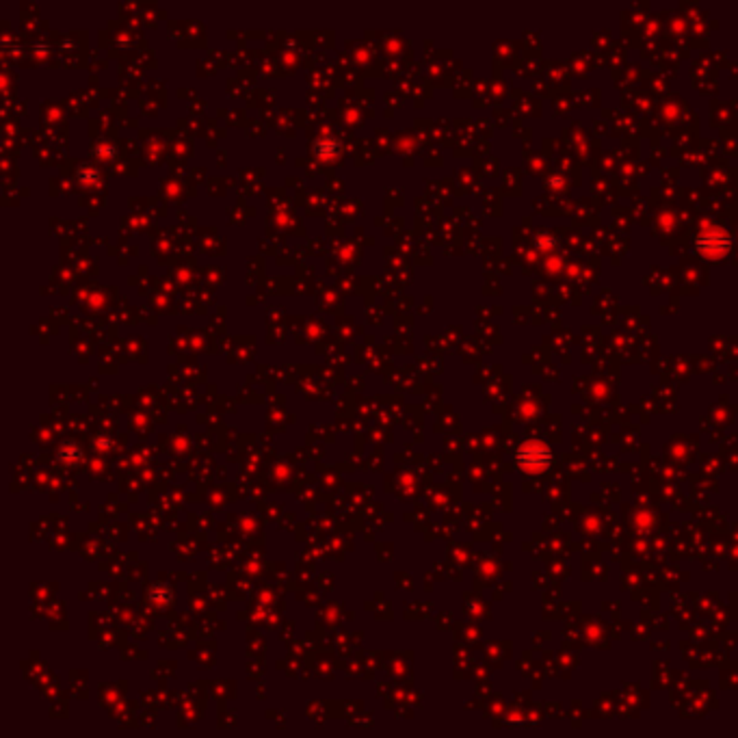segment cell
I'll return each instance as SVG.
<instances>
[{
  "label": "cell",
  "instance_id": "obj_1",
  "mask_svg": "<svg viewBox=\"0 0 738 738\" xmlns=\"http://www.w3.org/2000/svg\"><path fill=\"white\" fill-rule=\"evenodd\" d=\"M727 247H730L727 239L721 241L719 234H706L699 239V251H703L706 256H723Z\"/></svg>",
  "mask_w": 738,
  "mask_h": 738
}]
</instances>
